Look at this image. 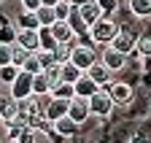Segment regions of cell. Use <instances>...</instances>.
<instances>
[{
    "mask_svg": "<svg viewBox=\"0 0 151 143\" xmlns=\"http://www.w3.org/2000/svg\"><path fill=\"white\" fill-rule=\"evenodd\" d=\"M86 32H89V43L92 46H111V41L116 38V32H119V24H116L113 16H100Z\"/></svg>",
    "mask_w": 151,
    "mask_h": 143,
    "instance_id": "6da1fadb",
    "label": "cell"
},
{
    "mask_svg": "<svg viewBox=\"0 0 151 143\" xmlns=\"http://www.w3.org/2000/svg\"><path fill=\"white\" fill-rule=\"evenodd\" d=\"M68 60H70L76 68H81L84 73H86V70L97 62V54H94V46H92V43H78V41H76V43H70Z\"/></svg>",
    "mask_w": 151,
    "mask_h": 143,
    "instance_id": "7a4b0ae2",
    "label": "cell"
},
{
    "mask_svg": "<svg viewBox=\"0 0 151 143\" xmlns=\"http://www.w3.org/2000/svg\"><path fill=\"white\" fill-rule=\"evenodd\" d=\"M113 108H116V103L111 100V95L105 92V86H100L97 92L89 97V111H92V116H97V119H108L113 114Z\"/></svg>",
    "mask_w": 151,
    "mask_h": 143,
    "instance_id": "3957f363",
    "label": "cell"
},
{
    "mask_svg": "<svg viewBox=\"0 0 151 143\" xmlns=\"http://www.w3.org/2000/svg\"><path fill=\"white\" fill-rule=\"evenodd\" d=\"M76 16H78V19H81V24L89 30V27L97 22L100 16H103V8H100V3H97V0H84L81 6H76Z\"/></svg>",
    "mask_w": 151,
    "mask_h": 143,
    "instance_id": "277c9868",
    "label": "cell"
},
{
    "mask_svg": "<svg viewBox=\"0 0 151 143\" xmlns=\"http://www.w3.org/2000/svg\"><path fill=\"white\" fill-rule=\"evenodd\" d=\"M111 46L116 49V51H122V54H135V49H138V35L135 32H129V30H124V27H119V32H116V38L111 41Z\"/></svg>",
    "mask_w": 151,
    "mask_h": 143,
    "instance_id": "5b68a950",
    "label": "cell"
},
{
    "mask_svg": "<svg viewBox=\"0 0 151 143\" xmlns=\"http://www.w3.org/2000/svg\"><path fill=\"white\" fill-rule=\"evenodd\" d=\"M8 92H11L14 100H24V97H30V95H32V76L24 73V70H19V76L11 81Z\"/></svg>",
    "mask_w": 151,
    "mask_h": 143,
    "instance_id": "8992f818",
    "label": "cell"
},
{
    "mask_svg": "<svg viewBox=\"0 0 151 143\" xmlns=\"http://www.w3.org/2000/svg\"><path fill=\"white\" fill-rule=\"evenodd\" d=\"M100 62L111 70V73H116V70H124L127 65V54H122V51H116L113 46H103V54H100Z\"/></svg>",
    "mask_w": 151,
    "mask_h": 143,
    "instance_id": "52a82bcc",
    "label": "cell"
},
{
    "mask_svg": "<svg viewBox=\"0 0 151 143\" xmlns=\"http://www.w3.org/2000/svg\"><path fill=\"white\" fill-rule=\"evenodd\" d=\"M105 92L111 95V100L116 103V105H124V103L132 100V84L129 81H111L105 86Z\"/></svg>",
    "mask_w": 151,
    "mask_h": 143,
    "instance_id": "ba28073f",
    "label": "cell"
},
{
    "mask_svg": "<svg viewBox=\"0 0 151 143\" xmlns=\"http://www.w3.org/2000/svg\"><path fill=\"white\" fill-rule=\"evenodd\" d=\"M68 116L76 119V124H86L92 119V111H89V100L86 97H73L70 105H68Z\"/></svg>",
    "mask_w": 151,
    "mask_h": 143,
    "instance_id": "9c48e42d",
    "label": "cell"
},
{
    "mask_svg": "<svg viewBox=\"0 0 151 143\" xmlns=\"http://www.w3.org/2000/svg\"><path fill=\"white\" fill-rule=\"evenodd\" d=\"M14 43H19L27 51H38V49H41V32H38V30H27V27H19Z\"/></svg>",
    "mask_w": 151,
    "mask_h": 143,
    "instance_id": "30bf717a",
    "label": "cell"
},
{
    "mask_svg": "<svg viewBox=\"0 0 151 143\" xmlns=\"http://www.w3.org/2000/svg\"><path fill=\"white\" fill-rule=\"evenodd\" d=\"M51 32H54L57 43H76V38H78L76 27H73L68 19H57V22L51 24Z\"/></svg>",
    "mask_w": 151,
    "mask_h": 143,
    "instance_id": "8fae6325",
    "label": "cell"
},
{
    "mask_svg": "<svg viewBox=\"0 0 151 143\" xmlns=\"http://www.w3.org/2000/svg\"><path fill=\"white\" fill-rule=\"evenodd\" d=\"M78 127H81V124H76V119H70L68 114H65V116H60V119L51 124V130L60 135V138H73L76 132H78Z\"/></svg>",
    "mask_w": 151,
    "mask_h": 143,
    "instance_id": "7c38bea8",
    "label": "cell"
},
{
    "mask_svg": "<svg viewBox=\"0 0 151 143\" xmlns=\"http://www.w3.org/2000/svg\"><path fill=\"white\" fill-rule=\"evenodd\" d=\"M68 105H70V100H60V97H49V103H46V119L54 124L60 116H65L68 114Z\"/></svg>",
    "mask_w": 151,
    "mask_h": 143,
    "instance_id": "4fadbf2b",
    "label": "cell"
},
{
    "mask_svg": "<svg viewBox=\"0 0 151 143\" xmlns=\"http://www.w3.org/2000/svg\"><path fill=\"white\" fill-rule=\"evenodd\" d=\"M86 76H89L94 84H97V86H108V84L113 81V78H111V70H108V68H105L100 60H97V62H94V65L86 70Z\"/></svg>",
    "mask_w": 151,
    "mask_h": 143,
    "instance_id": "5bb4252c",
    "label": "cell"
},
{
    "mask_svg": "<svg viewBox=\"0 0 151 143\" xmlns=\"http://www.w3.org/2000/svg\"><path fill=\"white\" fill-rule=\"evenodd\" d=\"M51 78L43 73V70H41V73H35L32 76V95L35 97H43V95H51Z\"/></svg>",
    "mask_w": 151,
    "mask_h": 143,
    "instance_id": "9a60e30c",
    "label": "cell"
},
{
    "mask_svg": "<svg viewBox=\"0 0 151 143\" xmlns=\"http://www.w3.org/2000/svg\"><path fill=\"white\" fill-rule=\"evenodd\" d=\"M84 76V70L81 68H76L70 60H65V62H60V81H68V84H76Z\"/></svg>",
    "mask_w": 151,
    "mask_h": 143,
    "instance_id": "2e32d148",
    "label": "cell"
},
{
    "mask_svg": "<svg viewBox=\"0 0 151 143\" xmlns=\"http://www.w3.org/2000/svg\"><path fill=\"white\" fill-rule=\"evenodd\" d=\"M73 86H76V97H86V100H89V97H92V95H94V92L100 89L97 84H94V81H92V78L86 76V73H84V76H81L78 81H76Z\"/></svg>",
    "mask_w": 151,
    "mask_h": 143,
    "instance_id": "e0dca14e",
    "label": "cell"
},
{
    "mask_svg": "<svg viewBox=\"0 0 151 143\" xmlns=\"http://www.w3.org/2000/svg\"><path fill=\"white\" fill-rule=\"evenodd\" d=\"M127 6L135 19H148L151 16V0H127Z\"/></svg>",
    "mask_w": 151,
    "mask_h": 143,
    "instance_id": "ac0fdd59",
    "label": "cell"
},
{
    "mask_svg": "<svg viewBox=\"0 0 151 143\" xmlns=\"http://www.w3.org/2000/svg\"><path fill=\"white\" fill-rule=\"evenodd\" d=\"M51 97H60V100H73L76 97V86L68 84V81H60L51 86Z\"/></svg>",
    "mask_w": 151,
    "mask_h": 143,
    "instance_id": "d6986e66",
    "label": "cell"
},
{
    "mask_svg": "<svg viewBox=\"0 0 151 143\" xmlns=\"http://www.w3.org/2000/svg\"><path fill=\"white\" fill-rule=\"evenodd\" d=\"M16 116H19V100L8 97V100H6V105H3V111H0V121L8 124V121H14Z\"/></svg>",
    "mask_w": 151,
    "mask_h": 143,
    "instance_id": "ffe728a7",
    "label": "cell"
},
{
    "mask_svg": "<svg viewBox=\"0 0 151 143\" xmlns=\"http://www.w3.org/2000/svg\"><path fill=\"white\" fill-rule=\"evenodd\" d=\"M38 32H41V49H43V51H51V54H54V51L60 49V43H57V38H54L51 27H41Z\"/></svg>",
    "mask_w": 151,
    "mask_h": 143,
    "instance_id": "44dd1931",
    "label": "cell"
},
{
    "mask_svg": "<svg viewBox=\"0 0 151 143\" xmlns=\"http://www.w3.org/2000/svg\"><path fill=\"white\" fill-rule=\"evenodd\" d=\"M73 14H76V6L70 0H57L54 3V19H70Z\"/></svg>",
    "mask_w": 151,
    "mask_h": 143,
    "instance_id": "7402d4cb",
    "label": "cell"
},
{
    "mask_svg": "<svg viewBox=\"0 0 151 143\" xmlns=\"http://www.w3.org/2000/svg\"><path fill=\"white\" fill-rule=\"evenodd\" d=\"M24 127H27V119L16 116L14 121H8V124H6V138H8V140H16V138H19V132H22Z\"/></svg>",
    "mask_w": 151,
    "mask_h": 143,
    "instance_id": "603a6c76",
    "label": "cell"
},
{
    "mask_svg": "<svg viewBox=\"0 0 151 143\" xmlns=\"http://www.w3.org/2000/svg\"><path fill=\"white\" fill-rule=\"evenodd\" d=\"M35 16H38V22H41V27H51L57 19H54V8L51 6H41L35 11Z\"/></svg>",
    "mask_w": 151,
    "mask_h": 143,
    "instance_id": "cb8c5ba5",
    "label": "cell"
},
{
    "mask_svg": "<svg viewBox=\"0 0 151 143\" xmlns=\"http://www.w3.org/2000/svg\"><path fill=\"white\" fill-rule=\"evenodd\" d=\"M19 27H27V30H41V22H38L35 11H22V16H19Z\"/></svg>",
    "mask_w": 151,
    "mask_h": 143,
    "instance_id": "d4e9b609",
    "label": "cell"
},
{
    "mask_svg": "<svg viewBox=\"0 0 151 143\" xmlns=\"http://www.w3.org/2000/svg\"><path fill=\"white\" fill-rule=\"evenodd\" d=\"M6 65H14V43L0 41V68H6Z\"/></svg>",
    "mask_w": 151,
    "mask_h": 143,
    "instance_id": "484cf974",
    "label": "cell"
},
{
    "mask_svg": "<svg viewBox=\"0 0 151 143\" xmlns=\"http://www.w3.org/2000/svg\"><path fill=\"white\" fill-rule=\"evenodd\" d=\"M19 70H22V68H16V65H6V68H0V81H3L6 86H11V81L19 76Z\"/></svg>",
    "mask_w": 151,
    "mask_h": 143,
    "instance_id": "4316f807",
    "label": "cell"
},
{
    "mask_svg": "<svg viewBox=\"0 0 151 143\" xmlns=\"http://www.w3.org/2000/svg\"><path fill=\"white\" fill-rule=\"evenodd\" d=\"M22 70H24V73H30V76L41 73V70H43V65H41V60H38V54H30V57H27V62L22 65Z\"/></svg>",
    "mask_w": 151,
    "mask_h": 143,
    "instance_id": "83f0119b",
    "label": "cell"
},
{
    "mask_svg": "<svg viewBox=\"0 0 151 143\" xmlns=\"http://www.w3.org/2000/svg\"><path fill=\"white\" fill-rule=\"evenodd\" d=\"M30 54H35V51H27V49H22L19 43H14V65H16V68H22Z\"/></svg>",
    "mask_w": 151,
    "mask_h": 143,
    "instance_id": "f1b7e54d",
    "label": "cell"
},
{
    "mask_svg": "<svg viewBox=\"0 0 151 143\" xmlns=\"http://www.w3.org/2000/svg\"><path fill=\"white\" fill-rule=\"evenodd\" d=\"M16 143H38V130H32V127H24L22 132H19Z\"/></svg>",
    "mask_w": 151,
    "mask_h": 143,
    "instance_id": "f546056e",
    "label": "cell"
},
{
    "mask_svg": "<svg viewBox=\"0 0 151 143\" xmlns=\"http://www.w3.org/2000/svg\"><path fill=\"white\" fill-rule=\"evenodd\" d=\"M135 51H138V54H143V57H151V35H140Z\"/></svg>",
    "mask_w": 151,
    "mask_h": 143,
    "instance_id": "4dcf8cb0",
    "label": "cell"
},
{
    "mask_svg": "<svg viewBox=\"0 0 151 143\" xmlns=\"http://www.w3.org/2000/svg\"><path fill=\"white\" fill-rule=\"evenodd\" d=\"M100 8H103V16H113V11L119 8V0H97Z\"/></svg>",
    "mask_w": 151,
    "mask_h": 143,
    "instance_id": "1f68e13d",
    "label": "cell"
},
{
    "mask_svg": "<svg viewBox=\"0 0 151 143\" xmlns=\"http://www.w3.org/2000/svg\"><path fill=\"white\" fill-rule=\"evenodd\" d=\"M43 73L51 78V84H60V62H51V65L43 70Z\"/></svg>",
    "mask_w": 151,
    "mask_h": 143,
    "instance_id": "d6a6232c",
    "label": "cell"
},
{
    "mask_svg": "<svg viewBox=\"0 0 151 143\" xmlns=\"http://www.w3.org/2000/svg\"><path fill=\"white\" fill-rule=\"evenodd\" d=\"M19 6H22V11H38L43 3L41 0H19Z\"/></svg>",
    "mask_w": 151,
    "mask_h": 143,
    "instance_id": "836d02e7",
    "label": "cell"
},
{
    "mask_svg": "<svg viewBox=\"0 0 151 143\" xmlns=\"http://www.w3.org/2000/svg\"><path fill=\"white\" fill-rule=\"evenodd\" d=\"M129 143H148V138H146V135H132Z\"/></svg>",
    "mask_w": 151,
    "mask_h": 143,
    "instance_id": "e575fe53",
    "label": "cell"
},
{
    "mask_svg": "<svg viewBox=\"0 0 151 143\" xmlns=\"http://www.w3.org/2000/svg\"><path fill=\"white\" fill-rule=\"evenodd\" d=\"M6 100H8L6 95H0V111H3V105H6Z\"/></svg>",
    "mask_w": 151,
    "mask_h": 143,
    "instance_id": "d590c367",
    "label": "cell"
},
{
    "mask_svg": "<svg viewBox=\"0 0 151 143\" xmlns=\"http://www.w3.org/2000/svg\"><path fill=\"white\" fill-rule=\"evenodd\" d=\"M41 3H43V6H51V8H54V3H57V0H41Z\"/></svg>",
    "mask_w": 151,
    "mask_h": 143,
    "instance_id": "8d00e7d4",
    "label": "cell"
},
{
    "mask_svg": "<svg viewBox=\"0 0 151 143\" xmlns=\"http://www.w3.org/2000/svg\"><path fill=\"white\" fill-rule=\"evenodd\" d=\"M70 3H73V6H81V3H84V0H70Z\"/></svg>",
    "mask_w": 151,
    "mask_h": 143,
    "instance_id": "74e56055",
    "label": "cell"
},
{
    "mask_svg": "<svg viewBox=\"0 0 151 143\" xmlns=\"http://www.w3.org/2000/svg\"><path fill=\"white\" fill-rule=\"evenodd\" d=\"M0 143H3V135H0Z\"/></svg>",
    "mask_w": 151,
    "mask_h": 143,
    "instance_id": "f35d334b",
    "label": "cell"
},
{
    "mask_svg": "<svg viewBox=\"0 0 151 143\" xmlns=\"http://www.w3.org/2000/svg\"><path fill=\"white\" fill-rule=\"evenodd\" d=\"M11 143H16V140H11Z\"/></svg>",
    "mask_w": 151,
    "mask_h": 143,
    "instance_id": "ab89813d",
    "label": "cell"
}]
</instances>
